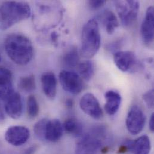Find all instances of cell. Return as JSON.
Returning <instances> with one entry per match:
<instances>
[{
  "mask_svg": "<svg viewBox=\"0 0 154 154\" xmlns=\"http://www.w3.org/2000/svg\"><path fill=\"white\" fill-rule=\"evenodd\" d=\"M110 137L106 128L98 126L81 136L77 142L76 154H106L109 150Z\"/></svg>",
  "mask_w": 154,
  "mask_h": 154,
  "instance_id": "1",
  "label": "cell"
},
{
  "mask_svg": "<svg viewBox=\"0 0 154 154\" xmlns=\"http://www.w3.org/2000/svg\"><path fill=\"white\" fill-rule=\"evenodd\" d=\"M5 51L15 64L24 66L28 64L34 55V47L31 40L19 34H11L4 42Z\"/></svg>",
  "mask_w": 154,
  "mask_h": 154,
  "instance_id": "2",
  "label": "cell"
},
{
  "mask_svg": "<svg viewBox=\"0 0 154 154\" xmlns=\"http://www.w3.org/2000/svg\"><path fill=\"white\" fill-rule=\"evenodd\" d=\"M29 5L23 1H6L0 5V29L6 30L16 23L29 18Z\"/></svg>",
  "mask_w": 154,
  "mask_h": 154,
  "instance_id": "3",
  "label": "cell"
},
{
  "mask_svg": "<svg viewBox=\"0 0 154 154\" xmlns=\"http://www.w3.org/2000/svg\"><path fill=\"white\" fill-rule=\"evenodd\" d=\"M101 45V37L98 22L90 19L83 26L81 37V55L87 59L94 57Z\"/></svg>",
  "mask_w": 154,
  "mask_h": 154,
  "instance_id": "4",
  "label": "cell"
},
{
  "mask_svg": "<svg viewBox=\"0 0 154 154\" xmlns=\"http://www.w3.org/2000/svg\"><path fill=\"white\" fill-rule=\"evenodd\" d=\"M115 4L124 26H129L136 20L140 8V4L137 1H116Z\"/></svg>",
  "mask_w": 154,
  "mask_h": 154,
  "instance_id": "5",
  "label": "cell"
},
{
  "mask_svg": "<svg viewBox=\"0 0 154 154\" xmlns=\"http://www.w3.org/2000/svg\"><path fill=\"white\" fill-rule=\"evenodd\" d=\"M146 121L145 115L140 107L133 106L127 115L126 126L128 131L133 135H137L143 130Z\"/></svg>",
  "mask_w": 154,
  "mask_h": 154,
  "instance_id": "6",
  "label": "cell"
},
{
  "mask_svg": "<svg viewBox=\"0 0 154 154\" xmlns=\"http://www.w3.org/2000/svg\"><path fill=\"white\" fill-rule=\"evenodd\" d=\"M59 79L63 88L70 94L76 95L83 90V80L75 72L63 70L60 73Z\"/></svg>",
  "mask_w": 154,
  "mask_h": 154,
  "instance_id": "7",
  "label": "cell"
},
{
  "mask_svg": "<svg viewBox=\"0 0 154 154\" xmlns=\"http://www.w3.org/2000/svg\"><path fill=\"white\" fill-rule=\"evenodd\" d=\"M80 107L85 113L94 119H100L103 116V112L98 100L91 93H86L82 96Z\"/></svg>",
  "mask_w": 154,
  "mask_h": 154,
  "instance_id": "8",
  "label": "cell"
},
{
  "mask_svg": "<svg viewBox=\"0 0 154 154\" xmlns=\"http://www.w3.org/2000/svg\"><path fill=\"white\" fill-rule=\"evenodd\" d=\"M30 137L29 130L25 127L15 125L8 128L5 134V139L8 143L14 146L24 145Z\"/></svg>",
  "mask_w": 154,
  "mask_h": 154,
  "instance_id": "9",
  "label": "cell"
},
{
  "mask_svg": "<svg viewBox=\"0 0 154 154\" xmlns=\"http://www.w3.org/2000/svg\"><path fill=\"white\" fill-rule=\"evenodd\" d=\"M154 10L152 6L148 8L141 26L142 39L147 45L151 44L154 40Z\"/></svg>",
  "mask_w": 154,
  "mask_h": 154,
  "instance_id": "10",
  "label": "cell"
},
{
  "mask_svg": "<svg viewBox=\"0 0 154 154\" xmlns=\"http://www.w3.org/2000/svg\"><path fill=\"white\" fill-rule=\"evenodd\" d=\"M5 101L6 113L13 119H16L19 118L23 112V103L20 95L14 92Z\"/></svg>",
  "mask_w": 154,
  "mask_h": 154,
  "instance_id": "11",
  "label": "cell"
},
{
  "mask_svg": "<svg viewBox=\"0 0 154 154\" xmlns=\"http://www.w3.org/2000/svg\"><path fill=\"white\" fill-rule=\"evenodd\" d=\"M113 60L116 67L122 72L130 70L136 63L135 54L131 51H118L113 55Z\"/></svg>",
  "mask_w": 154,
  "mask_h": 154,
  "instance_id": "12",
  "label": "cell"
},
{
  "mask_svg": "<svg viewBox=\"0 0 154 154\" xmlns=\"http://www.w3.org/2000/svg\"><path fill=\"white\" fill-rule=\"evenodd\" d=\"M63 125L60 120L57 119H48L46 127L45 140L51 142L59 141L63 136Z\"/></svg>",
  "mask_w": 154,
  "mask_h": 154,
  "instance_id": "13",
  "label": "cell"
},
{
  "mask_svg": "<svg viewBox=\"0 0 154 154\" xmlns=\"http://www.w3.org/2000/svg\"><path fill=\"white\" fill-rule=\"evenodd\" d=\"M43 91L45 95L51 100H54L57 95V80L55 75L52 72H45L41 77Z\"/></svg>",
  "mask_w": 154,
  "mask_h": 154,
  "instance_id": "14",
  "label": "cell"
},
{
  "mask_svg": "<svg viewBox=\"0 0 154 154\" xmlns=\"http://www.w3.org/2000/svg\"><path fill=\"white\" fill-rule=\"evenodd\" d=\"M129 152L133 154H149L151 149V143L149 137L143 135L136 140H128Z\"/></svg>",
  "mask_w": 154,
  "mask_h": 154,
  "instance_id": "15",
  "label": "cell"
},
{
  "mask_svg": "<svg viewBox=\"0 0 154 154\" xmlns=\"http://www.w3.org/2000/svg\"><path fill=\"white\" fill-rule=\"evenodd\" d=\"M106 103L104 109L109 115H114L118 111L121 103V96L116 91L110 90L105 94Z\"/></svg>",
  "mask_w": 154,
  "mask_h": 154,
  "instance_id": "16",
  "label": "cell"
},
{
  "mask_svg": "<svg viewBox=\"0 0 154 154\" xmlns=\"http://www.w3.org/2000/svg\"><path fill=\"white\" fill-rule=\"evenodd\" d=\"M100 19L109 34H112L119 26L117 17L113 11L109 10L103 11L100 15Z\"/></svg>",
  "mask_w": 154,
  "mask_h": 154,
  "instance_id": "17",
  "label": "cell"
},
{
  "mask_svg": "<svg viewBox=\"0 0 154 154\" xmlns=\"http://www.w3.org/2000/svg\"><path fill=\"white\" fill-rule=\"evenodd\" d=\"M63 128L68 134L75 137H81L82 136V125L75 118H70L66 119L63 125Z\"/></svg>",
  "mask_w": 154,
  "mask_h": 154,
  "instance_id": "18",
  "label": "cell"
},
{
  "mask_svg": "<svg viewBox=\"0 0 154 154\" xmlns=\"http://www.w3.org/2000/svg\"><path fill=\"white\" fill-rule=\"evenodd\" d=\"M77 67L80 77H82L84 80L88 81L93 77L95 69L94 65L91 61L86 60L79 63Z\"/></svg>",
  "mask_w": 154,
  "mask_h": 154,
  "instance_id": "19",
  "label": "cell"
},
{
  "mask_svg": "<svg viewBox=\"0 0 154 154\" xmlns=\"http://www.w3.org/2000/svg\"><path fill=\"white\" fill-rule=\"evenodd\" d=\"M63 61L64 65L70 68L77 67L79 64V57L76 48H72L63 58Z\"/></svg>",
  "mask_w": 154,
  "mask_h": 154,
  "instance_id": "20",
  "label": "cell"
},
{
  "mask_svg": "<svg viewBox=\"0 0 154 154\" xmlns=\"http://www.w3.org/2000/svg\"><path fill=\"white\" fill-rule=\"evenodd\" d=\"M19 88L23 91L30 92L34 91L36 88V83L34 76L20 77L18 82Z\"/></svg>",
  "mask_w": 154,
  "mask_h": 154,
  "instance_id": "21",
  "label": "cell"
},
{
  "mask_svg": "<svg viewBox=\"0 0 154 154\" xmlns=\"http://www.w3.org/2000/svg\"><path fill=\"white\" fill-rule=\"evenodd\" d=\"M14 92L12 81L0 82V100H7Z\"/></svg>",
  "mask_w": 154,
  "mask_h": 154,
  "instance_id": "22",
  "label": "cell"
},
{
  "mask_svg": "<svg viewBox=\"0 0 154 154\" xmlns=\"http://www.w3.org/2000/svg\"><path fill=\"white\" fill-rule=\"evenodd\" d=\"M27 112L28 116L34 118H35L39 113V106L35 96L30 95L27 100Z\"/></svg>",
  "mask_w": 154,
  "mask_h": 154,
  "instance_id": "23",
  "label": "cell"
},
{
  "mask_svg": "<svg viewBox=\"0 0 154 154\" xmlns=\"http://www.w3.org/2000/svg\"><path fill=\"white\" fill-rule=\"evenodd\" d=\"M48 119L43 118L38 121L34 127V131L35 136L41 140H45L46 127Z\"/></svg>",
  "mask_w": 154,
  "mask_h": 154,
  "instance_id": "24",
  "label": "cell"
},
{
  "mask_svg": "<svg viewBox=\"0 0 154 154\" xmlns=\"http://www.w3.org/2000/svg\"><path fill=\"white\" fill-rule=\"evenodd\" d=\"M154 89H151L143 95V100L149 108L154 107Z\"/></svg>",
  "mask_w": 154,
  "mask_h": 154,
  "instance_id": "25",
  "label": "cell"
},
{
  "mask_svg": "<svg viewBox=\"0 0 154 154\" xmlns=\"http://www.w3.org/2000/svg\"><path fill=\"white\" fill-rule=\"evenodd\" d=\"M13 75L11 72L4 67H0V82L12 81Z\"/></svg>",
  "mask_w": 154,
  "mask_h": 154,
  "instance_id": "26",
  "label": "cell"
},
{
  "mask_svg": "<svg viewBox=\"0 0 154 154\" xmlns=\"http://www.w3.org/2000/svg\"><path fill=\"white\" fill-rule=\"evenodd\" d=\"M106 3L105 1L103 0H92V1H89V5H90V7L93 8V9H97L99 8L100 7H101L102 6H103Z\"/></svg>",
  "mask_w": 154,
  "mask_h": 154,
  "instance_id": "27",
  "label": "cell"
},
{
  "mask_svg": "<svg viewBox=\"0 0 154 154\" xmlns=\"http://www.w3.org/2000/svg\"><path fill=\"white\" fill-rule=\"evenodd\" d=\"M37 149V146H32L25 150L23 154H34Z\"/></svg>",
  "mask_w": 154,
  "mask_h": 154,
  "instance_id": "28",
  "label": "cell"
},
{
  "mask_svg": "<svg viewBox=\"0 0 154 154\" xmlns=\"http://www.w3.org/2000/svg\"><path fill=\"white\" fill-rule=\"evenodd\" d=\"M149 128L150 130L152 132L154 131V113H153L151 115V118H150V121H149Z\"/></svg>",
  "mask_w": 154,
  "mask_h": 154,
  "instance_id": "29",
  "label": "cell"
},
{
  "mask_svg": "<svg viewBox=\"0 0 154 154\" xmlns=\"http://www.w3.org/2000/svg\"><path fill=\"white\" fill-rule=\"evenodd\" d=\"M74 104V102L73 100L72 99L69 98L66 100V106L68 107V108H72Z\"/></svg>",
  "mask_w": 154,
  "mask_h": 154,
  "instance_id": "30",
  "label": "cell"
},
{
  "mask_svg": "<svg viewBox=\"0 0 154 154\" xmlns=\"http://www.w3.org/2000/svg\"><path fill=\"white\" fill-rule=\"evenodd\" d=\"M5 119V116H4V114L3 112V110L2 109V107L0 105V123H1L2 122H3Z\"/></svg>",
  "mask_w": 154,
  "mask_h": 154,
  "instance_id": "31",
  "label": "cell"
},
{
  "mask_svg": "<svg viewBox=\"0 0 154 154\" xmlns=\"http://www.w3.org/2000/svg\"><path fill=\"white\" fill-rule=\"evenodd\" d=\"M52 40L55 42L57 40V35L56 34V32H54L52 34Z\"/></svg>",
  "mask_w": 154,
  "mask_h": 154,
  "instance_id": "32",
  "label": "cell"
},
{
  "mask_svg": "<svg viewBox=\"0 0 154 154\" xmlns=\"http://www.w3.org/2000/svg\"><path fill=\"white\" fill-rule=\"evenodd\" d=\"M1 55H0V61H1Z\"/></svg>",
  "mask_w": 154,
  "mask_h": 154,
  "instance_id": "33",
  "label": "cell"
}]
</instances>
